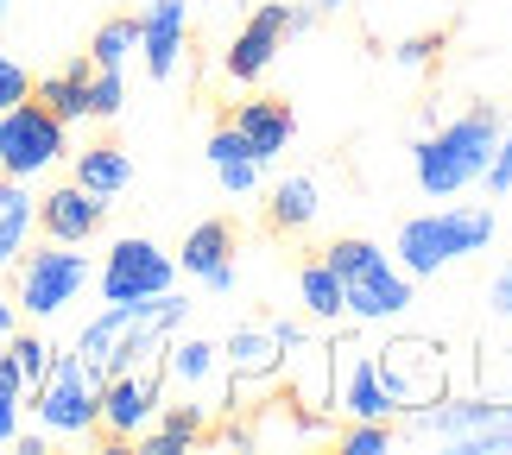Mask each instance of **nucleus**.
<instances>
[{
	"label": "nucleus",
	"instance_id": "72a5a7b5",
	"mask_svg": "<svg viewBox=\"0 0 512 455\" xmlns=\"http://www.w3.org/2000/svg\"><path fill=\"white\" fill-rule=\"evenodd\" d=\"M437 51H443V38L437 32H418V38H405V45L392 51V64H399V70H430V64H437Z\"/></svg>",
	"mask_w": 512,
	"mask_h": 455
},
{
	"label": "nucleus",
	"instance_id": "7c9ffc66",
	"mask_svg": "<svg viewBox=\"0 0 512 455\" xmlns=\"http://www.w3.org/2000/svg\"><path fill=\"white\" fill-rule=\"evenodd\" d=\"M367 260H380V247H373V241H361V234H342V241H329V247H323V266L336 272V279H348V272H361Z\"/></svg>",
	"mask_w": 512,
	"mask_h": 455
},
{
	"label": "nucleus",
	"instance_id": "58836bf2",
	"mask_svg": "<svg viewBox=\"0 0 512 455\" xmlns=\"http://www.w3.org/2000/svg\"><path fill=\"white\" fill-rule=\"evenodd\" d=\"M0 26H7V0H0Z\"/></svg>",
	"mask_w": 512,
	"mask_h": 455
},
{
	"label": "nucleus",
	"instance_id": "c9c22d12",
	"mask_svg": "<svg viewBox=\"0 0 512 455\" xmlns=\"http://www.w3.org/2000/svg\"><path fill=\"white\" fill-rule=\"evenodd\" d=\"M26 95H32L26 64H19V57H0V114H7L13 102H26Z\"/></svg>",
	"mask_w": 512,
	"mask_h": 455
},
{
	"label": "nucleus",
	"instance_id": "a878e982",
	"mask_svg": "<svg viewBox=\"0 0 512 455\" xmlns=\"http://www.w3.org/2000/svg\"><path fill=\"white\" fill-rule=\"evenodd\" d=\"M298 298H304V310L310 316H317V323H342V279H336V272H329L323 260H310L304 272H298Z\"/></svg>",
	"mask_w": 512,
	"mask_h": 455
},
{
	"label": "nucleus",
	"instance_id": "aec40b11",
	"mask_svg": "<svg viewBox=\"0 0 512 455\" xmlns=\"http://www.w3.org/2000/svg\"><path fill=\"white\" fill-rule=\"evenodd\" d=\"M222 367V348L215 342H203V335H171L165 342V354H159V373L165 380H177V386H209V373Z\"/></svg>",
	"mask_w": 512,
	"mask_h": 455
},
{
	"label": "nucleus",
	"instance_id": "c85d7f7f",
	"mask_svg": "<svg viewBox=\"0 0 512 455\" xmlns=\"http://www.w3.org/2000/svg\"><path fill=\"white\" fill-rule=\"evenodd\" d=\"M7 354H13V367H19V380H26V392L38 386V380H45V373H51V342H45V335H7Z\"/></svg>",
	"mask_w": 512,
	"mask_h": 455
},
{
	"label": "nucleus",
	"instance_id": "473e14b6",
	"mask_svg": "<svg viewBox=\"0 0 512 455\" xmlns=\"http://www.w3.org/2000/svg\"><path fill=\"white\" fill-rule=\"evenodd\" d=\"M392 443H399V430H392V424H348L342 437H336L342 455H386Z\"/></svg>",
	"mask_w": 512,
	"mask_h": 455
},
{
	"label": "nucleus",
	"instance_id": "9b49d317",
	"mask_svg": "<svg viewBox=\"0 0 512 455\" xmlns=\"http://www.w3.org/2000/svg\"><path fill=\"white\" fill-rule=\"evenodd\" d=\"M342 310L354 323H392V316L411 310V272L399 260H367L361 272H348L342 279Z\"/></svg>",
	"mask_w": 512,
	"mask_h": 455
},
{
	"label": "nucleus",
	"instance_id": "f03ea898",
	"mask_svg": "<svg viewBox=\"0 0 512 455\" xmlns=\"http://www.w3.org/2000/svg\"><path fill=\"white\" fill-rule=\"evenodd\" d=\"M500 108H468L456 121H443L430 140H418L411 152V177H418L424 196H462L468 184H481V171L494 165V146H500Z\"/></svg>",
	"mask_w": 512,
	"mask_h": 455
},
{
	"label": "nucleus",
	"instance_id": "423d86ee",
	"mask_svg": "<svg viewBox=\"0 0 512 455\" xmlns=\"http://www.w3.org/2000/svg\"><path fill=\"white\" fill-rule=\"evenodd\" d=\"M13 272H19V304L13 310H26V316H57L64 304L83 298V285L95 279L89 253H76L64 241H45V247L19 253Z\"/></svg>",
	"mask_w": 512,
	"mask_h": 455
},
{
	"label": "nucleus",
	"instance_id": "4c0bfd02",
	"mask_svg": "<svg viewBox=\"0 0 512 455\" xmlns=\"http://www.w3.org/2000/svg\"><path fill=\"white\" fill-rule=\"evenodd\" d=\"M7 335H13V304L0 298V348H7Z\"/></svg>",
	"mask_w": 512,
	"mask_h": 455
},
{
	"label": "nucleus",
	"instance_id": "2f4dec72",
	"mask_svg": "<svg viewBox=\"0 0 512 455\" xmlns=\"http://www.w3.org/2000/svg\"><path fill=\"white\" fill-rule=\"evenodd\" d=\"M19 399H26V380H19L13 354H0V443H13L19 430Z\"/></svg>",
	"mask_w": 512,
	"mask_h": 455
},
{
	"label": "nucleus",
	"instance_id": "6e6552de",
	"mask_svg": "<svg viewBox=\"0 0 512 455\" xmlns=\"http://www.w3.org/2000/svg\"><path fill=\"white\" fill-rule=\"evenodd\" d=\"M373 373H380L386 399L411 411V405H430L449 392V361L437 342H418V335H399V342H386L380 354H373Z\"/></svg>",
	"mask_w": 512,
	"mask_h": 455
},
{
	"label": "nucleus",
	"instance_id": "e433bc0d",
	"mask_svg": "<svg viewBox=\"0 0 512 455\" xmlns=\"http://www.w3.org/2000/svg\"><path fill=\"white\" fill-rule=\"evenodd\" d=\"M487 304H494V316H506V323H512V260L494 272V291H487Z\"/></svg>",
	"mask_w": 512,
	"mask_h": 455
},
{
	"label": "nucleus",
	"instance_id": "dca6fc26",
	"mask_svg": "<svg viewBox=\"0 0 512 455\" xmlns=\"http://www.w3.org/2000/svg\"><path fill=\"white\" fill-rule=\"evenodd\" d=\"M70 184H83L89 196L114 203L121 190H133V152H127V146H114V140L83 146V152H76V165H70Z\"/></svg>",
	"mask_w": 512,
	"mask_h": 455
},
{
	"label": "nucleus",
	"instance_id": "7ed1b4c3",
	"mask_svg": "<svg viewBox=\"0 0 512 455\" xmlns=\"http://www.w3.org/2000/svg\"><path fill=\"white\" fill-rule=\"evenodd\" d=\"M399 437L405 443H443L462 455H512V392H494V399H430L399 411Z\"/></svg>",
	"mask_w": 512,
	"mask_h": 455
},
{
	"label": "nucleus",
	"instance_id": "f704fd0d",
	"mask_svg": "<svg viewBox=\"0 0 512 455\" xmlns=\"http://www.w3.org/2000/svg\"><path fill=\"white\" fill-rule=\"evenodd\" d=\"M481 184H487V190H494V196H506V190H512V121L500 127V146H494V165H487V171H481Z\"/></svg>",
	"mask_w": 512,
	"mask_h": 455
},
{
	"label": "nucleus",
	"instance_id": "a211bd4d",
	"mask_svg": "<svg viewBox=\"0 0 512 455\" xmlns=\"http://www.w3.org/2000/svg\"><path fill=\"white\" fill-rule=\"evenodd\" d=\"M209 165H215V177H222L228 196H253V190H260V158H253V146L234 133V121L209 133Z\"/></svg>",
	"mask_w": 512,
	"mask_h": 455
},
{
	"label": "nucleus",
	"instance_id": "f3484780",
	"mask_svg": "<svg viewBox=\"0 0 512 455\" xmlns=\"http://www.w3.org/2000/svg\"><path fill=\"white\" fill-rule=\"evenodd\" d=\"M222 367L234 373V380H272V373L285 367L272 323H241V329H234L228 342H222Z\"/></svg>",
	"mask_w": 512,
	"mask_h": 455
},
{
	"label": "nucleus",
	"instance_id": "20e7f679",
	"mask_svg": "<svg viewBox=\"0 0 512 455\" xmlns=\"http://www.w3.org/2000/svg\"><path fill=\"white\" fill-rule=\"evenodd\" d=\"M494 241V209H430V215H411L399 228V266L411 279H437L468 253H487Z\"/></svg>",
	"mask_w": 512,
	"mask_h": 455
},
{
	"label": "nucleus",
	"instance_id": "393cba45",
	"mask_svg": "<svg viewBox=\"0 0 512 455\" xmlns=\"http://www.w3.org/2000/svg\"><path fill=\"white\" fill-rule=\"evenodd\" d=\"M196 437H203V411H196V405H171V411H159V418L140 430L146 455H177V449H190Z\"/></svg>",
	"mask_w": 512,
	"mask_h": 455
},
{
	"label": "nucleus",
	"instance_id": "bb28decb",
	"mask_svg": "<svg viewBox=\"0 0 512 455\" xmlns=\"http://www.w3.org/2000/svg\"><path fill=\"white\" fill-rule=\"evenodd\" d=\"M291 405H298V399H272V405H260V430H253V437H260V443H317L323 424H317V418H298Z\"/></svg>",
	"mask_w": 512,
	"mask_h": 455
},
{
	"label": "nucleus",
	"instance_id": "0eeeda50",
	"mask_svg": "<svg viewBox=\"0 0 512 455\" xmlns=\"http://www.w3.org/2000/svg\"><path fill=\"white\" fill-rule=\"evenodd\" d=\"M64 121H57L51 108H38L32 95L26 102H13L0 114V177H13V184H32V177H45L57 158H64Z\"/></svg>",
	"mask_w": 512,
	"mask_h": 455
},
{
	"label": "nucleus",
	"instance_id": "39448f33",
	"mask_svg": "<svg viewBox=\"0 0 512 455\" xmlns=\"http://www.w3.org/2000/svg\"><path fill=\"white\" fill-rule=\"evenodd\" d=\"M95 405H102V373L83 354H51V373L32 386V411L51 437H89Z\"/></svg>",
	"mask_w": 512,
	"mask_h": 455
},
{
	"label": "nucleus",
	"instance_id": "4be33fe9",
	"mask_svg": "<svg viewBox=\"0 0 512 455\" xmlns=\"http://www.w3.org/2000/svg\"><path fill=\"white\" fill-rule=\"evenodd\" d=\"M83 83H89V64H70V70L45 76V83H32V102L51 108L64 127H76V121H89V95H83Z\"/></svg>",
	"mask_w": 512,
	"mask_h": 455
},
{
	"label": "nucleus",
	"instance_id": "f257e3e1",
	"mask_svg": "<svg viewBox=\"0 0 512 455\" xmlns=\"http://www.w3.org/2000/svg\"><path fill=\"white\" fill-rule=\"evenodd\" d=\"M190 304L177 291H159V298H133V304H108L95 323H83L76 335V354L102 373H127V367H152L165 354V342L184 329Z\"/></svg>",
	"mask_w": 512,
	"mask_h": 455
},
{
	"label": "nucleus",
	"instance_id": "1a4fd4ad",
	"mask_svg": "<svg viewBox=\"0 0 512 455\" xmlns=\"http://www.w3.org/2000/svg\"><path fill=\"white\" fill-rule=\"evenodd\" d=\"M165 411V373L152 367H127L102 380V405H95V430L108 443H140V430Z\"/></svg>",
	"mask_w": 512,
	"mask_h": 455
},
{
	"label": "nucleus",
	"instance_id": "6ab92c4d",
	"mask_svg": "<svg viewBox=\"0 0 512 455\" xmlns=\"http://www.w3.org/2000/svg\"><path fill=\"white\" fill-rule=\"evenodd\" d=\"M342 411H348L354 424H392V418H399V405L386 399L380 373H373V354H361V361L348 367V386H342Z\"/></svg>",
	"mask_w": 512,
	"mask_h": 455
},
{
	"label": "nucleus",
	"instance_id": "4468645a",
	"mask_svg": "<svg viewBox=\"0 0 512 455\" xmlns=\"http://www.w3.org/2000/svg\"><path fill=\"white\" fill-rule=\"evenodd\" d=\"M184 38H190V0H152L140 13V57L152 83H171L184 64Z\"/></svg>",
	"mask_w": 512,
	"mask_h": 455
},
{
	"label": "nucleus",
	"instance_id": "9d476101",
	"mask_svg": "<svg viewBox=\"0 0 512 455\" xmlns=\"http://www.w3.org/2000/svg\"><path fill=\"white\" fill-rule=\"evenodd\" d=\"M102 298L108 304H133V298H159V291H177V260L165 247H152V241H114L108 247V260H102Z\"/></svg>",
	"mask_w": 512,
	"mask_h": 455
},
{
	"label": "nucleus",
	"instance_id": "5701e85b",
	"mask_svg": "<svg viewBox=\"0 0 512 455\" xmlns=\"http://www.w3.org/2000/svg\"><path fill=\"white\" fill-rule=\"evenodd\" d=\"M317 184H310V177H279V184H272V228H285V234H304L310 222H317Z\"/></svg>",
	"mask_w": 512,
	"mask_h": 455
},
{
	"label": "nucleus",
	"instance_id": "2eb2a0df",
	"mask_svg": "<svg viewBox=\"0 0 512 455\" xmlns=\"http://www.w3.org/2000/svg\"><path fill=\"white\" fill-rule=\"evenodd\" d=\"M234 133L253 146V158H279L291 140H298V114H291L285 102H272V95H260V102H241L234 108Z\"/></svg>",
	"mask_w": 512,
	"mask_h": 455
},
{
	"label": "nucleus",
	"instance_id": "412c9836",
	"mask_svg": "<svg viewBox=\"0 0 512 455\" xmlns=\"http://www.w3.org/2000/svg\"><path fill=\"white\" fill-rule=\"evenodd\" d=\"M32 209H38V196L26 184H13V177H0V272L26 253V241H32Z\"/></svg>",
	"mask_w": 512,
	"mask_h": 455
},
{
	"label": "nucleus",
	"instance_id": "c756f323",
	"mask_svg": "<svg viewBox=\"0 0 512 455\" xmlns=\"http://www.w3.org/2000/svg\"><path fill=\"white\" fill-rule=\"evenodd\" d=\"M83 95H89V121H114V114L127 108V83H121V70H95V64H89Z\"/></svg>",
	"mask_w": 512,
	"mask_h": 455
},
{
	"label": "nucleus",
	"instance_id": "cd10ccee",
	"mask_svg": "<svg viewBox=\"0 0 512 455\" xmlns=\"http://www.w3.org/2000/svg\"><path fill=\"white\" fill-rule=\"evenodd\" d=\"M133 51H140V19H108V26L95 32V45H89V64L95 70H121Z\"/></svg>",
	"mask_w": 512,
	"mask_h": 455
},
{
	"label": "nucleus",
	"instance_id": "b1692460",
	"mask_svg": "<svg viewBox=\"0 0 512 455\" xmlns=\"http://www.w3.org/2000/svg\"><path fill=\"white\" fill-rule=\"evenodd\" d=\"M222 266H234V228H228V222L190 228V241H184V272H190V279H209V272H222Z\"/></svg>",
	"mask_w": 512,
	"mask_h": 455
},
{
	"label": "nucleus",
	"instance_id": "f8f14e48",
	"mask_svg": "<svg viewBox=\"0 0 512 455\" xmlns=\"http://www.w3.org/2000/svg\"><path fill=\"white\" fill-rule=\"evenodd\" d=\"M285 38H291V7H279V0H266V7H253V19L241 32H234V45L222 57V70L234 76V83H253V76H266L272 70V57L285 51Z\"/></svg>",
	"mask_w": 512,
	"mask_h": 455
},
{
	"label": "nucleus",
	"instance_id": "ddd939ff",
	"mask_svg": "<svg viewBox=\"0 0 512 455\" xmlns=\"http://www.w3.org/2000/svg\"><path fill=\"white\" fill-rule=\"evenodd\" d=\"M102 222H108V203H102V196H89L83 184H57L51 196H38V209H32V228L45 234V241H64V247L95 241Z\"/></svg>",
	"mask_w": 512,
	"mask_h": 455
}]
</instances>
